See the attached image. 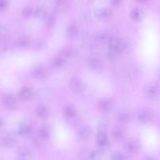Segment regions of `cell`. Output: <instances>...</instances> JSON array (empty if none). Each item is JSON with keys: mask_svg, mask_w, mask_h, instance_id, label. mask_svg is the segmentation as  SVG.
I'll return each mask as SVG.
<instances>
[{"mask_svg": "<svg viewBox=\"0 0 160 160\" xmlns=\"http://www.w3.org/2000/svg\"><path fill=\"white\" fill-rule=\"evenodd\" d=\"M36 113L38 116L40 118L45 119L48 118V116L50 114V110L46 106H44V105H41L38 107L36 109Z\"/></svg>", "mask_w": 160, "mask_h": 160, "instance_id": "cell-9", "label": "cell"}, {"mask_svg": "<svg viewBox=\"0 0 160 160\" xmlns=\"http://www.w3.org/2000/svg\"><path fill=\"white\" fill-rule=\"evenodd\" d=\"M51 65L52 68L59 69L62 65H63V60L60 57H56L52 60Z\"/></svg>", "mask_w": 160, "mask_h": 160, "instance_id": "cell-20", "label": "cell"}, {"mask_svg": "<svg viewBox=\"0 0 160 160\" xmlns=\"http://www.w3.org/2000/svg\"><path fill=\"white\" fill-rule=\"evenodd\" d=\"M36 14H37L38 17H39V18H42V17H45V14H46V12H45V11L44 10V9H38L37 13Z\"/></svg>", "mask_w": 160, "mask_h": 160, "instance_id": "cell-29", "label": "cell"}, {"mask_svg": "<svg viewBox=\"0 0 160 160\" xmlns=\"http://www.w3.org/2000/svg\"><path fill=\"white\" fill-rule=\"evenodd\" d=\"M92 130L89 127H83L80 129L79 132H78V137L80 139L83 141H86L90 138L91 134H92Z\"/></svg>", "mask_w": 160, "mask_h": 160, "instance_id": "cell-11", "label": "cell"}, {"mask_svg": "<svg viewBox=\"0 0 160 160\" xmlns=\"http://www.w3.org/2000/svg\"><path fill=\"white\" fill-rule=\"evenodd\" d=\"M3 145L6 147H12L16 144V139L12 135H6L2 138Z\"/></svg>", "mask_w": 160, "mask_h": 160, "instance_id": "cell-17", "label": "cell"}, {"mask_svg": "<svg viewBox=\"0 0 160 160\" xmlns=\"http://www.w3.org/2000/svg\"><path fill=\"white\" fill-rule=\"evenodd\" d=\"M31 128L28 125L23 124L20 128V133L22 135H28L31 133Z\"/></svg>", "mask_w": 160, "mask_h": 160, "instance_id": "cell-23", "label": "cell"}, {"mask_svg": "<svg viewBox=\"0 0 160 160\" xmlns=\"http://www.w3.org/2000/svg\"><path fill=\"white\" fill-rule=\"evenodd\" d=\"M3 104L7 109H13L17 107V100L12 95H6L3 99Z\"/></svg>", "mask_w": 160, "mask_h": 160, "instance_id": "cell-8", "label": "cell"}, {"mask_svg": "<svg viewBox=\"0 0 160 160\" xmlns=\"http://www.w3.org/2000/svg\"><path fill=\"white\" fill-rule=\"evenodd\" d=\"M39 135H40L41 138L44 139H48L50 136V131L48 128H41L40 131H39Z\"/></svg>", "mask_w": 160, "mask_h": 160, "instance_id": "cell-21", "label": "cell"}, {"mask_svg": "<svg viewBox=\"0 0 160 160\" xmlns=\"http://www.w3.org/2000/svg\"><path fill=\"white\" fill-rule=\"evenodd\" d=\"M98 108L101 112H108L111 111L113 108V102L110 99H103L99 102L98 104Z\"/></svg>", "mask_w": 160, "mask_h": 160, "instance_id": "cell-3", "label": "cell"}, {"mask_svg": "<svg viewBox=\"0 0 160 160\" xmlns=\"http://www.w3.org/2000/svg\"><path fill=\"white\" fill-rule=\"evenodd\" d=\"M56 23V18L53 16H48L46 19V25L48 28H52Z\"/></svg>", "mask_w": 160, "mask_h": 160, "instance_id": "cell-26", "label": "cell"}, {"mask_svg": "<svg viewBox=\"0 0 160 160\" xmlns=\"http://www.w3.org/2000/svg\"><path fill=\"white\" fill-rule=\"evenodd\" d=\"M31 95V92L28 88H23L22 89L21 92H20V96L23 98H24V99H28V98H30Z\"/></svg>", "mask_w": 160, "mask_h": 160, "instance_id": "cell-24", "label": "cell"}, {"mask_svg": "<svg viewBox=\"0 0 160 160\" xmlns=\"http://www.w3.org/2000/svg\"><path fill=\"white\" fill-rule=\"evenodd\" d=\"M97 40H98V42H106V41L109 40V38L106 33H102V34H99L98 36H97Z\"/></svg>", "mask_w": 160, "mask_h": 160, "instance_id": "cell-27", "label": "cell"}, {"mask_svg": "<svg viewBox=\"0 0 160 160\" xmlns=\"http://www.w3.org/2000/svg\"><path fill=\"white\" fill-rule=\"evenodd\" d=\"M138 2H146L147 0H137Z\"/></svg>", "mask_w": 160, "mask_h": 160, "instance_id": "cell-33", "label": "cell"}, {"mask_svg": "<svg viewBox=\"0 0 160 160\" xmlns=\"http://www.w3.org/2000/svg\"><path fill=\"white\" fill-rule=\"evenodd\" d=\"M111 159H127V156L121 152H115L111 156Z\"/></svg>", "mask_w": 160, "mask_h": 160, "instance_id": "cell-28", "label": "cell"}, {"mask_svg": "<svg viewBox=\"0 0 160 160\" xmlns=\"http://www.w3.org/2000/svg\"><path fill=\"white\" fill-rule=\"evenodd\" d=\"M18 156L20 159H29L32 158V153L28 148H25V147H22L21 148L19 149Z\"/></svg>", "mask_w": 160, "mask_h": 160, "instance_id": "cell-15", "label": "cell"}, {"mask_svg": "<svg viewBox=\"0 0 160 160\" xmlns=\"http://www.w3.org/2000/svg\"><path fill=\"white\" fill-rule=\"evenodd\" d=\"M124 148L128 154H136L139 150V144L137 141L131 139L127 142L124 145Z\"/></svg>", "mask_w": 160, "mask_h": 160, "instance_id": "cell-2", "label": "cell"}, {"mask_svg": "<svg viewBox=\"0 0 160 160\" xmlns=\"http://www.w3.org/2000/svg\"><path fill=\"white\" fill-rule=\"evenodd\" d=\"M96 142L98 146L103 148L106 147L108 144V137L104 131H100L96 137Z\"/></svg>", "mask_w": 160, "mask_h": 160, "instance_id": "cell-10", "label": "cell"}, {"mask_svg": "<svg viewBox=\"0 0 160 160\" xmlns=\"http://www.w3.org/2000/svg\"><path fill=\"white\" fill-rule=\"evenodd\" d=\"M96 16L100 20L106 21L110 18L111 12L108 9H100L96 12Z\"/></svg>", "mask_w": 160, "mask_h": 160, "instance_id": "cell-13", "label": "cell"}, {"mask_svg": "<svg viewBox=\"0 0 160 160\" xmlns=\"http://www.w3.org/2000/svg\"><path fill=\"white\" fill-rule=\"evenodd\" d=\"M16 43H17V45L19 47L23 48V47H26L28 45V44H29V38H27L26 36H22V37H20L17 39Z\"/></svg>", "mask_w": 160, "mask_h": 160, "instance_id": "cell-19", "label": "cell"}, {"mask_svg": "<svg viewBox=\"0 0 160 160\" xmlns=\"http://www.w3.org/2000/svg\"><path fill=\"white\" fill-rule=\"evenodd\" d=\"M88 66L92 70H99L102 67V62L97 58H91L88 60Z\"/></svg>", "mask_w": 160, "mask_h": 160, "instance_id": "cell-12", "label": "cell"}, {"mask_svg": "<svg viewBox=\"0 0 160 160\" xmlns=\"http://www.w3.org/2000/svg\"><path fill=\"white\" fill-rule=\"evenodd\" d=\"M70 87L71 90L77 94L81 93L84 90V84H83L82 81L79 78H77V77H73L71 78L70 82Z\"/></svg>", "mask_w": 160, "mask_h": 160, "instance_id": "cell-1", "label": "cell"}, {"mask_svg": "<svg viewBox=\"0 0 160 160\" xmlns=\"http://www.w3.org/2000/svg\"><path fill=\"white\" fill-rule=\"evenodd\" d=\"M98 154H99V153H98V152H92L90 155V157L92 158V159H97V158H98Z\"/></svg>", "mask_w": 160, "mask_h": 160, "instance_id": "cell-31", "label": "cell"}, {"mask_svg": "<svg viewBox=\"0 0 160 160\" xmlns=\"http://www.w3.org/2000/svg\"><path fill=\"white\" fill-rule=\"evenodd\" d=\"M122 0H112V2L113 3V5H115V6H118V5H120V3H121Z\"/></svg>", "mask_w": 160, "mask_h": 160, "instance_id": "cell-32", "label": "cell"}, {"mask_svg": "<svg viewBox=\"0 0 160 160\" xmlns=\"http://www.w3.org/2000/svg\"><path fill=\"white\" fill-rule=\"evenodd\" d=\"M6 0H0V10H2L6 8Z\"/></svg>", "mask_w": 160, "mask_h": 160, "instance_id": "cell-30", "label": "cell"}, {"mask_svg": "<svg viewBox=\"0 0 160 160\" xmlns=\"http://www.w3.org/2000/svg\"><path fill=\"white\" fill-rule=\"evenodd\" d=\"M145 93L150 98L156 99L159 96V88L156 85H149L146 88Z\"/></svg>", "mask_w": 160, "mask_h": 160, "instance_id": "cell-7", "label": "cell"}, {"mask_svg": "<svg viewBox=\"0 0 160 160\" xmlns=\"http://www.w3.org/2000/svg\"><path fill=\"white\" fill-rule=\"evenodd\" d=\"M64 115L68 119H72L76 116L77 112L76 110H75L74 108L72 106H67L65 108H64Z\"/></svg>", "mask_w": 160, "mask_h": 160, "instance_id": "cell-16", "label": "cell"}, {"mask_svg": "<svg viewBox=\"0 0 160 160\" xmlns=\"http://www.w3.org/2000/svg\"><path fill=\"white\" fill-rule=\"evenodd\" d=\"M152 117V115L151 112L148 109L140 110L138 114V118L139 121L142 122V123H147V122L150 121Z\"/></svg>", "mask_w": 160, "mask_h": 160, "instance_id": "cell-5", "label": "cell"}, {"mask_svg": "<svg viewBox=\"0 0 160 160\" xmlns=\"http://www.w3.org/2000/svg\"><path fill=\"white\" fill-rule=\"evenodd\" d=\"M69 36L71 38H74L78 35V27L75 26V25H71L70 28H68V31H67Z\"/></svg>", "mask_w": 160, "mask_h": 160, "instance_id": "cell-22", "label": "cell"}, {"mask_svg": "<svg viewBox=\"0 0 160 160\" xmlns=\"http://www.w3.org/2000/svg\"><path fill=\"white\" fill-rule=\"evenodd\" d=\"M131 16L132 17V19H134V20H142V18L144 16L143 10L138 8H136V9H133L131 12Z\"/></svg>", "mask_w": 160, "mask_h": 160, "instance_id": "cell-18", "label": "cell"}, {"mask_svg": "<svg viewBox=\"0 0 160 160\" xmlns=\"http://www.w3.org/2000/svg\"><path fill=\"white\" fill-rule=\"evenodd\" d=\"M32 75L37 80L45 79L47 76V71L43 67H38L33 70Z\"/></svg>", "mask_w": 160, "mask_h": 160, "instance_id": "cell-6", "label": "cell"}, {"mask_svg": "<svg viewBox=\"0 0 160 160\" xmlns=\"http://www.w3.org/2000/svg\"><path fill=\"white\" fill-rule=\"evenodd\" d=\"M22 15L23 16V17L25 18H28V17H31L32 15V9L31 7H26L23 9L22 11Z\"/></svg>", "mask_w": 160, "mask_h": 160, "instance_id": "cell-25", "label": "cell"}, {"mask_svg": "<svg viewBox=\"0 0 160 160\" xmlns=\"http://www.w3.org/2000/svg\"><path fill=\"white\" fill-rule=\"evenodd\" d=\"M126 134V131H125L124 128L122 127L118 126L116 127L112 131V137H113L114 140L117 141V142H120L123 140Z\"/></svg>", "mask_w": 160, "mask_h": 160, "instance_id": "cell-4", "label": "cell"}, {"mask_svg": "<svg viewBox=\"0 0 160 160\" xmlns=\"http://www.w3.org/2000/svg\"><path fill=\"white\" fill-rule=\"evenodd\" d=\"M117 118L120 122L123 123H127L131 121V115L128 111L127 110H121L117 115Z\"/></svg>", "mask_w": 160, "mask_h": 160, "instance_id": "cell-14", "label": "cell"}]
</instances>
